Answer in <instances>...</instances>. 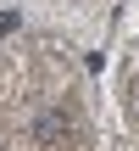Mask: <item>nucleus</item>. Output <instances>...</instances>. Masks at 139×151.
Listing matches in <instances>:
<instances>
[{
  "label": "nucleus",
  "mask_w": 139,
  "mask_h": 151,
  "mask_svg": "<svg viewBox=\"0 0 139 151\" xmlns=\"http://www.w3.org/2000/svg\"><path fill=\"white\" fill-rule=\"evenodd\" d=\"M67 134H72V118H67V106H45V112L33 118V146H39V151L61 146Z\"/></svg>",
  "instance_id": "obj_1"
}]
</instances>
